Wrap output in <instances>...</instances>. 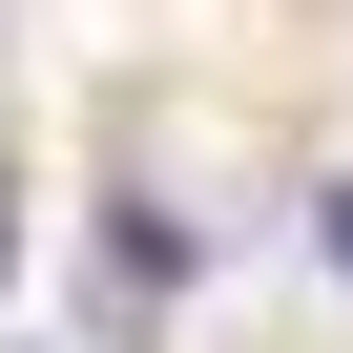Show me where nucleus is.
Wrapping results in <instances>:
<instances>
[{"label":"nucleus","instance_id":"f257e3e1","mask_svg":"<svg viewBox=\"0 0 353 353\" xmlns=\"http://www.w3.org/2000/svg\"><path fill=\"white\" fill-rule=\"evenodd\" d=\"M332 270H353V188H332Z\"/></svg>","mask_w":353,"mask_h":353}]
</instances>
